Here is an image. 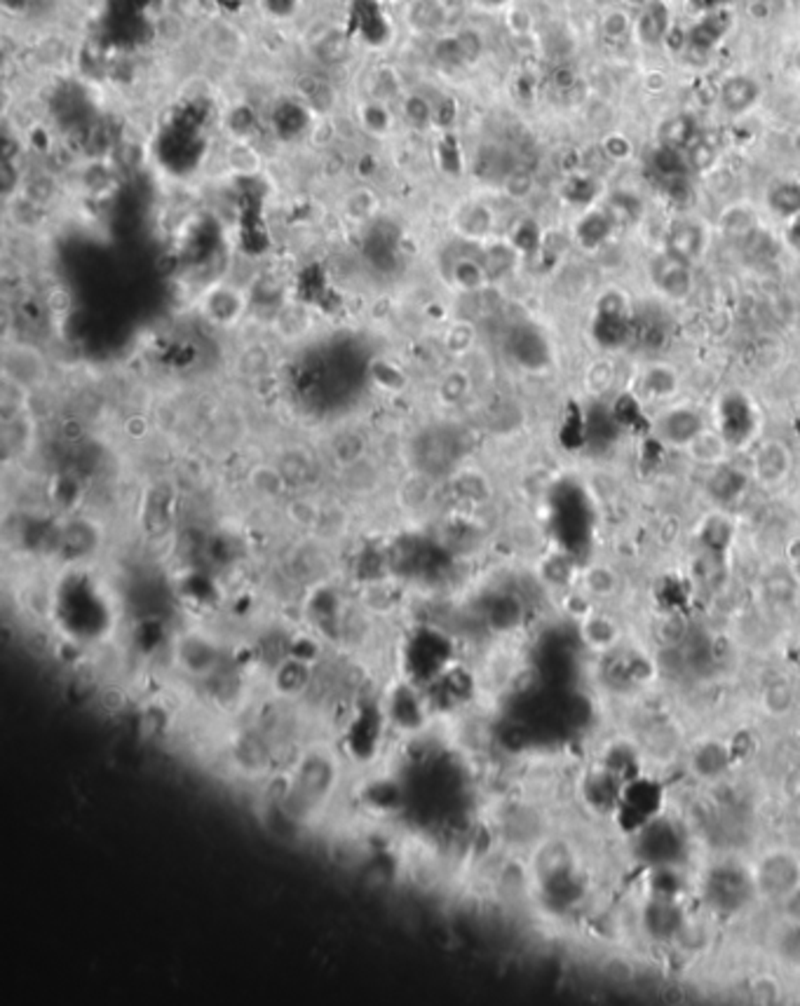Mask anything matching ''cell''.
I'll return each mask as SVG.
<instances>
[{
	"mask_svg": "<svg viewBox=\"0 0 800 1006\" xmlns=\"http://www.w3.org/2000/svg\"><path fill=\"white\" fill-rule=\"evenodd\" d=\"M690 129H693V125H690V120L683 118V115L666 120L665 127H662V143H665V148L673 150V148H681L683 143H688V139H690Z\"/></svg>",
	"mask_w": 800,
	"mask_h": 1006,
	"instance_id": "14",
	"label": "cell"
},
{
	"mask_svg": "<svg viewBox=\"0 0 800 1006\" xmlns=\"http://www.w3.org/2000/svg\"><path fill=\"white\" fill-rule=\"evenodd\" d=\"M679 389V376L666 364H650L641 371L639 392L648 399H672Z\"/></svg>",
	"mask_w": 800,
	"mask_h": 1006,
	"instance_id": "10",
	"label": "cell"
},
{
	"mask_svg": "<svg viewBox=\"0 0 800 1006\" xmlns=\"http://www.w3.org/2000/svg\"><path fill=\"white\" fill-rule=\"evenodd\" d=\"M601 28H604L605 38H625V35L632 31V19H629L625 12L612 10V12H608L604 17Z\"/></svg>",
	"mask_w": 800,
	"mask_h": 1006,
	"instance_id": "15",
	"label": "cell"
},
{
	"mask_svg": "<svg viewBox=\"0 0 800 1006\" xmlns=\"http://www.w3.org/2000/svg\"><path fill=\"white\" fill-rule=\"evenodd\" d=\"M688 160H690V165L697 169H709L716 162V150H713L712 146L706 142H697L690 146V153H688Z\"/></svg>",
	"mask_w": 800,
	"mask_h": 1006,
	"instance_id": "18",
	"label": "cell"
},
{
	"mask_svg": "<svg viewBox=\"0 0 800 1006\" xmlns=\"http://www.w3.org/2000/svg\"><path fill=\"white\" fill-rule=\"evenodd\" d=\"M655 436L669 449L686 450V446L693 442L695 436L706 430L702 411L693 403H673L659 411L655 418Z\"/></svg>",
	"mask_w": 800,
	"mask_h": 1006,
	"instance_id": "2",
	"label": "cell"
},
{
	"mask_svg": "<svg viewBox=\"0 0 800 1006\" xmlns=\"http://www.w3.org/2000/svg\"><path fill=\"white\" fill-rule=\"evenodd\" d=\"M580 636L585 641V645L594 652H608L619 643L622 631H619L618 622L599 611H589L585 618L580 619Z\"/></svg>",
	"mask_w": 800,
	"mask_h": 1006,
	"instance_id": "8",
	"label": "cell"
},
{
	"mask_svg": "<svg viewBox=\"0 0 800 1006\" xmlns=\"http://www.w3.org/2000/svg\"><path fill=\"white\" fill-rule=\"evenodd\" d=\"M504 3H507V0H484V5H493V7L504 5Z\"/></svg>",
	"mask_w": 800,
	"mask_h": 1006,
	"instance_id": "22",
	"label": "cell"
},
{
	"mask_svg": "<svg viewBox=\"0 0 800 1006\" xmlns=\"http://www.w3.org/2000/svg\"><path fill=\"white\" fill-rule=\"evenodd\" d=\"M781 955L788 964L800 966V925H791L784 939H781Z\"/></svg>",
	"mask_w": 800,
	"mask_h": 1006,
	"instance_id": "16",
	"label": "cell"
},
{
	"mask_svg": "<svg viewBox=\"0 0 800 1006\" xmlns=\"http://www.w3.org/2000/svg\"><path fill=\"white\" fill-rule=\"evenodd\" d=\"M727 765V751L720 744H704L693 756V770L702 779L719 777Z\"/></svg>",
	"mask_w": 800,
	"mask_h": 1006,
	"instance_id": "12",
	"label": "cell"
},
{
	"mask_svg": "<svg viewBox=\"0 0 800 1006\" xmlns=\"http://www.w3.org/2000/svg\"><path fill=\"white\" fill-rule=\"evenodd\" d=\"M753 997L758 1002H777L781 997V987L777 986V980L773 976H760L753 983Z\"/></svg>",
	"mask_w": 800,
	"mask_h": 1006,
	"instance_id": "19",
	"label": "cell"
},
{
	"mask_svg": "<svg viewBox=\"0 0 800 1006\" xmlns=\"http://www.w3.org/2000/svg\"><path fill=\"white\" fill-rule=\"evenodd\" d=\"M751 882L760 899L781 903L800 887V859L787 847L770 849L753 865Z\"/></svg>",
	"mask_w": 800,
	"mask_h": 1006,
	"instance_id": "1",
	"label": "cell"
},
{
	"mask_svg": "<svg viewBox=\"0 0 800 1006\" xmlns=\"http://www.w3.org/2000/svg\"><path fill=\"white\" fill-rule=\"evenodd\" d=\"M788 572H791V580L800 587V557H794V561L788 565Z\"/></svg>",
	"mask_w": 800,
	"mask_h": 1006,
	"instance_id": "21",
	"label": "cell"
},
{
	"mask_svg": "<svg viewBox=\"0 0 800 1006\" xmlns=\"http://www.w3.org/2000/svg\"><path fill=\"white\" fill-rule=\"evenodd\" d=\"M791 465H794V457L787 443L780 439H765V442H758L753 450L751 477L763 488H777L791 474Z\"/></svg>",
	"mask_w": 800,
	"mask_h": 1006,
	"instance_id": "3",
	"label": "cell"
},
{
	"mask_svg": "<svg viewBox=\"0 0 800 1006\" xmlns=\"http://www.w3.org/2000/svg\"><path fill=\"white\" fill-rule=\"evenodd\" d=\"M767 204L773 209V214L781 216V219H796V216H800V183H774L770 193H767Z\"/></svg>",
	"mask_w": 800,
	"mask_h": 1006,
	"instance_id": "11",
	"label": "cell"
},
{
	"mask_svg": "<svg viewBox=\"0 0 800 1006\" xmlns=\"http://www.w3.org/2000/svg\"><path fill=\"white\" fill-rule=\"evenodd\" d=\"M706 249V235L702 226L693 219H676L666 233V251L679 256L683 261L693 263Z\"/></svg>",
	"mask_w": 800,
	"mask_h": 1006,
	"instance_id": "6",
	"label": "cell"
},
{
	"mask_svg": "<svg viewBox=\"0 0 800 1006\" xmlns=\"http://www.w3.org/2000/svg\"><path fill=\"white\" fill-rule=\"evenodd\" d=\"M619 575L608 564H589L580 575V587L592 601H605L619 591Z\"/></svg>",
	"mask_w": 800,
	"mask_h": 1006,
	"instance_id": "9",
	"label": "cell"
},
{
	"mask_svg": "<svg viewBox=\"0 0 800 1006\" xmlns=\"http://www.w3.org/2000/svg\"><path fill=\"white\" fill-rule=\"evenodd\" d=\"M456 48L465 61H474L481 54V38L474 31H463V34L458 35Z\"/></svg>",
	"mask_w": 800,
	"mask_h": 1006,
	"instance_id": "17",
	"label": "cell"
},
{
	"mask_svg": "<svg viewBox=\"0 0 800 1006\" xmlns=\"http://www.w3.org/2000/svg\"><path fill=\"white\" fill-rule=\"evenodd\" d=\"M652 277L658 287L665 291V296L683 301L693 291V273H690V263L673 256L672 251H665L659 256L655 265H652Z\"/></svg>",
	"mask_w": 800,
	"mask_h": 1006,
	"instance_id": "4",
	"label": "cell"
},
{
	"mask_svg": "<svg viewBox=\"0 0 800 1006\" xmlns=\"http://www.w3.org/2000/svg\"><path fill=\"white\" fill-rule=\"evenodd\" d=\"M666 19H669V14H666V10L659 3L648 5L646 12L641 14V19L636 21V31L643 38V42L655 45V42L662 41L666 31Z\"/></svg>",
	"mask_w": 800,
	"mask_h": 1006,
	"instance_id": "13",
	"label": "cell"
},
{
	"mask_svg": "<svg viewBox=\"0 0 800 1006\" xmlns=\"http://www.w3.org/2000/svg\"><path fill=\"white\" fill-rule=\"evenodd\" d=\"M781 908H784V918L788 919V925H800V887L781 901Z\"/></svg>",
	"mask_w": 800,
	"mask_h": 1006,
	"instance_id": "20",
	"label": "cell"
},
{
	"mask_svg": "<svg viewBox=\"0 0 800 1006\" xmlns=\"http://www.w3.org/2000/svg\"><path fill=\"white\" fill-rule=\"evenodd\" d=\"M730 449H733V446H730V442H727L726 436L720 434V430L706 427V430H702L700 434L695 436L693 442L688 443L683 453H686L695 465H700V467H713V470H719V467H723V465L727 463Z\"/></svg>",
	"mask_w": 800,
	"mask_h": 1006,
	"instance_id": "7",
	"label": "cell"
},
{
	"mask_svg": "<svg viewBox=\"0 0 800 1006\" xmlns=\"http://www.w3.org/2000/svg\"><path fill=\"white\" fill-rule=\"evenodd\" d=\"M760 82L747 73H735L727 75L726 81L720 82L719 89V104L727 115H742L751 111L760 99Z\"/></svg>",
	"mask_w": 800,
	"mask_h": 1006,
	"instance_id": "5",
	"label": "cell"
}]
</instances>
